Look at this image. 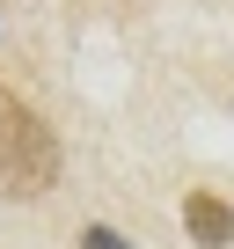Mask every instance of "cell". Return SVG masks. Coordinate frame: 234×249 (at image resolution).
Returning <instances> with one entry per match:
<instances>
[{
	"label": "cell",
	"instance_id": "obj_1",
	"mask_svg": "<svg viewBox=\"0 0 234 249\" xmlns=\"http://www.w3.org/2000/svg\"><path fill=\"white\" fill-rule=\"evenodd\" d=\"M59 183V140H51V124L0 88V191L8 198H44Z\"/></svg>",
	"mask_w": 234,
	"mask_h": 249
},
{
	"label": "cell",
	"instance_id": "obj_2",
	"mask_svg": "<svg viewBox=\"0 0 234 249\" xmlns=\"http://www.w3.org/2000/svg\"><path fill=\"white\" fill-rule=\"evenodd\" d=\"M183 220H190V242H205V249L234 242V213H227L212 191H190V198H183Z\"/></svg>",
	"mask_w": 234,
	"mask_h": 249
},
{
	"label": "cell",
	"instance_id": "obj_3",
	"mask_svg": "<svg viewBox=\"0 0 234 249\" xmlns=\"http://www.w3.org/2000/svg\"><path fill=\"white\" fill-rule=\"evenodd\" d=\"M81 249H132V242H125V234H110V227H88V234H81Z\"/></svg>",
	"mask_w": 234,
	"mask_h": 249
}]
</instances>
